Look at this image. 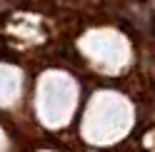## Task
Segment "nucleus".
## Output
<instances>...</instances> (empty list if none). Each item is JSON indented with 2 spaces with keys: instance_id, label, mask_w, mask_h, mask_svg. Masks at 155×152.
<instances>
[]
</instances>
